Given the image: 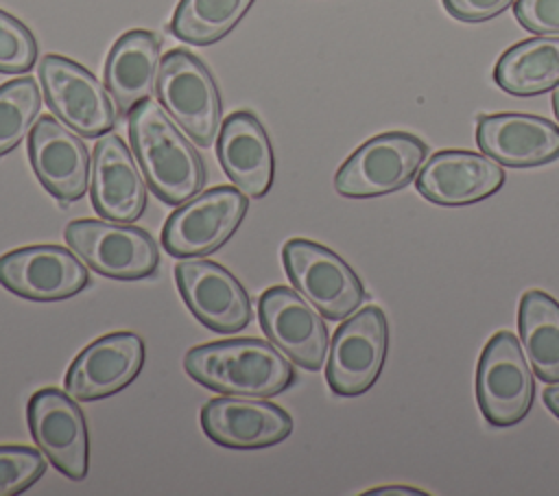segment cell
<instances>
[{"label":"cell","instance_id":"6da1fadb","mask_svg":"<svg viewBox=\"0 0 559 496\" xmlns=\"http://www.w3.org/2000/svg\"><path fill=\"white\" fill-rule=\"evenodd\" d=\"M127 116L131 149L151 190L170 205H181L201 192L205 184L203 160L168 111L146 98Z\"/></svg>","mask_w":559,"mask_h":496},{"label":"cell","instance_id":"7a4b0ae2","mask_svg":"<svg viewBox=\"0 0 559 496\" xmlns=\"http://www.w3.org/2000/svg\"><path fill=\"white\" fill-rule=\"evenodd\" d=\"M183 369L192 380L212 391L247 398L277 395L295 380L288 356L253 336L197 345L188 350Z\"/></svg>","mask_w":559,"mask_h":496},{"label":"cell","instance_id":"3957f363","mask_svg":"<svg viewBox=\"0 0 559 496\" xmlns=\"http://www.w3.org/2000/svg\"><path fill=\"white\" fill-rule=\"evenodd\" d=\"M428 146L413 133L389 131L360 144L336 170L334 188L349 199H367L404 188L424 166Z\"/></svg>","mask_w":559,"mask_h":496},{"label":"cell","instance_id":"277c9868","mask_svg":"<svg viewBox=\"0 0 559 496\" xmlns=\"http://www.w3.org/2000/svg\"><path fill=\"white\" fill-rule=\"evenodd\" d=\"M157 96L168 116L199 144L218 138L223 105L205 63L183 48L166 52L157 74Z\"/></svg>","mask_w":559,"mask_h":496},{"label":"cell","instance_id":"5b68a950","mask_svg":"<svg viewBox=\"0 0 559 496\" xmlns=\"http://www.w3.org/2000/svg\"><path fill=\"white\" fill-rule=\"evenodd\" d=\"M282 262L293 286L328 319H345L365 302V286L354 269L319 243L286 240Z\"/></svg>","mask_w":559,"mask_h":496},{"label":"cell","instance_id":"8992f818","mask_svg":"<svg viewBox=\"0 0 559 496\" xmlns=\"http://www.w3.org/2000/svg\"><path fill=\"white\" fill-rule=\"evenodd\" d=\"M249 210L236 186H218L183 201L162 229V245L173 258H203L223 247Z\"/></svg>","mask_w":559,"mask_h":496},{"label":"cell","instance_id":"52a82bcc","mask_svg":"<svg viewBox=\"0 0 559 496\" xmlns=\"http://www.w3.org/2000/svg\"><path fill=\"white\" fill-rule=\"evenodd\" d=\"M66 243L96 273L116 280H140L155 273L159 249L148 232L127 223L79 219L66 225Z\"/></svg>","mask_w":559,"mask_h":496},{"label":"cell","instance_id":"ba28073f","mask_svg":"<svg viewBox=\"0 0 559 496\" xmlns=\"http://www.w3.org/2000/svg\"><path fill=\"white\" fill-rule=\"evenodd\" d=\"M533 393V369L520 341L507 330L496 332L487 341L476 371V398L485 420L493 426L518 424L528 413Z\"/></svg>","mask_w":559,"mask_h":496},{"label":"cell","instance_id":"9c48e42d","mask_svg":"<svg viewBox=\"0 0 559 496\" xmlns=\"http://www.w3.org/2000/svg\"><path fill=\"white\" fill-rule=\"evenodd\" d=\"M39 79L48 107L79 135L96 138L116 127L118 114L111 96L81 63L61 55H44Z\"/></svg>","mask_w":559,"mask_h":496},{"label":"cell","instance_id":"30bf717a","mask_svg":"<svg viewBox=\"0 0 559 496\" xmlns=\"http://www.w3.org/2000/svg\"><path fill=\"white\" fill-rule=\"evenodd\" d=\"M389 347L386 317L378 306H367L336 328L325 378L336 395H360L378 380Z\"/></svg>","mask_w":559,"mask_h":496},{"label":"cell","instance_id":"8fae6325","mask_svg":"<svg viewBox=\"0 0 559 496\" xmlns=\"http://www.w3.org/2000/svg\"><path fill=\"white\" fill-rule=\"evenodd\" d=\"M28 428L48 461L68 479L87 476L90 441L83 411L70 393L44 387L28 400Z\"/></svg>","mask_w":559,"mask_h":496},{"label":"cell","instance_id":"7c38bea8","mask_svg":"<svg viewBox=\"0 0 559 496\" xmlns=\"http://www.w3.org/2000/svg\"><path fill=\"white\" fill-rule=\"evenodd\" d=\"M175 280L188 310L214 332H238L253 317L242 284L221 264L203 258H181Z\"/></svg>","mask_w":559,"mask_h":496},{"label":"cell","instance_id":"4fadbf2b","mask_svg":"<svg viewBox=\"0 0 559 496\" xmlns=\"http://www.w3.org/2000/svg\"><path fill=\"white\" fill-rule=\"evenodd\" d=\"M258 317L264 334L293 363L314 371L328 354V328L317 308L288 286H271L258 299Z\"/></svg>","mask_w":559,"mask_h":496},{"label":"cell","instance_id":"5bb4252c","mask_svg":"<svg viewBox=\"0 0 559 496\" xmlns=\"http://www.w3.org/2000/svg\"><path fill=\"white\" fill-rule=\"evenodd\" d=\"M0 284L26 299L57 302L81 293L90 273L59 245H31L0 256Z\"/></svg>","mask_w":559,"mask_h":496},{"label":"cell","instance_id":"9a60e30c","mask_svg":"<svg viewBox=\"0 0 559 496\" xmlns=\"http://www.w3.org/2000/svg\"><path fill=\"white\" fill-rule=\"evenodd\" d=\"M144 341L133 332H114L92 341L72 361L66 391L81 402L100 400L129 387L144 367Z\"/></svg>","mask_w":559,"mask_h":496},{"label":"cell","instance_id":"2e32d148","mask_svg":"<svg viewBox=\"0 0 559 496\" xmlns=\"http://www.w3.org/2000/svg\"><path fill=\"white\" fill-rule=\"evenodd\" d=\"M199 420L212 441L236 450L280 444L293 430V420L282 406L247 395L212 398L203 404Z\"/></svg>","mask_w":559,"mask_h":496},{"label":"cell","instance_id":"e0dca14e","mask_svg":"<svg viewBox=\"0 0 559 496\" xmlns=\"http://www.w3.org/2000/svg\"><path fill=\"white\" fill-rule=\"evenodd\" d=\"M28 157L41 186L61 203L90 188L92 157L83 140L52 116H41L28 135Z\"/></svg>","mask_w":559,"mask_h":496},{"label":"cell","instance_id":"ac0fdd59","mask_svg":"<svg viewBox=\"0 0 559 496\" xmlns=\"http://www.w3.org/2000/svg\"><path fill=\"white\" fill-rule=\"evenodd\" d=\"M504 184V168L485 153L439 151L419 168L415 186L437 205H467L487 199Z\"/></svg>","mask_w":559,"mask_h":496},{"label":"cell","instance_id":"d6986e66","mask_svg":"<svg viewBox=\"0 0 559 496\" xmlns=\"http://www.w3.org/2000/svg\"><path fill=\"white\" fill-rule=\"evenodd\" d=\"M92 205L114 223H133L146 208V181L124 140L116 133L98 138L92 153Z\"/></svg>","mask_w":559,"mask_h":496},{"label":"cell","instance_id":"ffe728a7","mask_svg":"<svg viewBox=\"0 0 559 496\" xmlns=\"http://www.w3.org/2000/svg\"><path fill=\"white\" fill-rule=\"evenodd\" d=\"M476 142L485 155L513 168L559 157V127L533 114H485L476 125Z\"/></svg>","mask_w":559,"mask_h":496},{"label":"cell","instance_id":"44dd1931","mask_svg":"<svg viewBox=\"0 0 559 496\" xmlns=\"http://www.w3.org/2000/svg\"><path fill=\"white\" fill-rule=\"evenodd\" d=\"M218 160L225 175L247 197L260 199L271 190L275 157L262 122L251 111L229 114L218 131Z\"/></svg>","mask_w":559,"mask_h":496},{"label":"cell","instance_id":"7402d4cb","mask_svg":"<svg viewBox=\"0 0 559 496\" xmlns=\"http://www.w3.org/2000/svg\"><path fill=\"white\" fill-rule=\"evenodd\" d=\"M157 74L159 37L155 33L133 28L116 39L105 61V85L122 114L153 96Z\"/></svg>","mask_w":559,"mask_h":496},{"label":"cell","instance_id":"603a6c76","mask_svg":"<svg viewBox=\"0 0 559 496\" xmlns=\"http://www.w3.org/2000/svg\"><path fill=\"white\" fill-rule=\"evenodd\" d=\"M493 81L515 96H535L559 85V35H539L511 46L496 63Z\"/></svg>","mask_w":559,"mask_h":496},{"label":"cell","instance_id":"cb8c5ba5","mask_svg":"<svg viewBox=\"0 0 559 496\" xmlns=\"http://www.w3.org/2000/svg\"><path fill=\"white\" fill-rule=\"evenodd\" d=\"M518 323L533 371L546 382H559V302L544 291L524 293Z\"/></svg>","mask_w":559,"mask_h":496},{"label":"cell","instance_id":"d4e9b609","mask_svg":"<svg viewBox=\"0 0 559 496\" xmlns=\"http://www.w3.org/2000/svg\"><path fill=\"white\" fill-rule=\"evenodd\" d=\"M255 0H179L170 33L181 42L207 46L225 37Z\"/></svg>","mask_w":559,"mask_h":496},{"label":"cell","instance_id":"484cf974","mask_svg":"<svg viewBox=\"0 0 559 496\" xmlns=\"http://www.w3.org/2000/svg\"><path fill=\"white\" fill-rule=\"evenodd\" d=\"M41 109V92L31 76L0 85V155L13 151Z\"/></svg>","mask_w":559,"mask_h":496},{"label":"cell","instance_id":"4316f807","mask_svg":"<svg viewBox=\"0 0 559 496\" xmlns=\"http://www.w3.org/2000/svg\"><path fill=\"white\" fill-rule=\"evenodd\" d=\"M46 472L39 450L28 446H0V496L26 492Z\"/></svg>","mask_w":559,"mask_h":496},{"label":"cell","instance_id":"83f0119b","mask_svg":"<svg viewBox=\"0 0 559 496\" xmlns=\"http://www.w3.org/2000/svg\"><path fill=\"white\" fill-rule=\"evenodd\" d=\"M37 59V42L17 17L0 9V72L22 74Z\"/></svg>","mask_w":559,"mask_h":496},{"label":"cell","instance_id":"f1b7e54d","mask_svg":"<svg viewBox=\"0 0 559 496\" xmlns=\"http://www.w3.org/2000/svg\"><path fill=\"white\" fill-rule=\"evenodd\" d=\"M513 13L535 35H559V0H515Z\"/></svg>","mask_w":559,"mask_h":496},{"label":"cell","instance_id":"f546056e","mask_svg":"<svg viewBox=\"0 0 559 496\" xmlns=\"http://www.w3.org/2000/svg\"><path fill=\"white\" fill-rule=\"evenodd\" d=\"M515 0H443L450 15L463 22H483L500 15Z\"/></svg>","mask_w":559,"mask_h":496},{"label":"cell","instance_id":"4dcf8cb0","mask_svg":"<svg viewBox=\"0 0 559 496\" xmlns=\"http://www.w3.org/2000/svg\"><path fill=\"white\" fill-rule=\"evenodd\" d=\"M369 496H424L421 489L408 487V485H386V487H376L367 492Z\"/></svg>","mask_w":559,"mask_h":496},{"label":"cell","instance_id":"1f68e13d","mask_svg":"<svg viewBox=\"0 0 559 496\" xmlns=\"http://www.w3.org/2000/svg\"><path fill=\"white\" fill-rule=\"evenodd\" d=\"M544 402H546V406L559 417V382L552 385V387H548V389L544 391Z\"/></svg>","mask_w":559,"mask_h":496},{"label":"cell","instance_id":"d6a6232c","mask_svg":"<svg viewBox=\"0 0 559 496\" xmlns=\"http://www.w3.org/2000/svg\"><path fill=\"white\" fill-rule=\"evenodd\" d=\"M552 109H555V116H557V120H559V85H557L555 92H552Z\"/></svg>","mask_w":559,"mask_h":496}]
</instances>
